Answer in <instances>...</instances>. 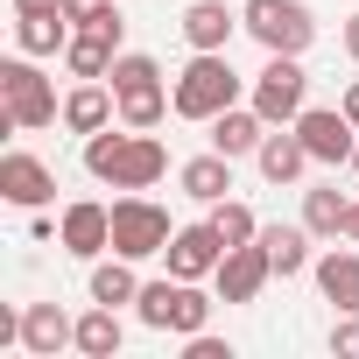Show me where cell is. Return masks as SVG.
I'll list each match as a JSON object with an SVG mask.
<instances>
[{"label":"cell","mask_w":359,"mask_h":359,"mask_svg":"<svg viewBox=\"0 0 359 359\" xmlns=\"http://www.w3.org/2000/svg\"><path fill=\"white\" fill-rule=\"evenodd\" d=\"M106 8H113V0H64V15H71V22H78V29H85V22H92V15H106Z\"/></svg>","instance_id":"4dcf8cb0"},{"label":"cell","mask_w":359,"mask_h":359,"mask_svg":"<svg viewBox=\"0 0 359 359\" xmlns=\"http://www.w3.org/2000/svg\"><path fill=\"white\" fill-rule=\"evenodd\" d=\"M57 120L64 106H57V85L36 71V57H8L0 64V134H43Z\"/></svg>","instance_id":"7a4b0ae2"},{"label":"cell","mask_w":359,"mask_h":359,"mask_svg":"<svg viewBox=\"0 0 359 359\" xmlns=\"http://www.w3.org/2000/svg\"><path fill=\"white\" fill-rule=\"evenodd\" d=\"M0 198L8 205H22V212H43L50 198H57V169L50 162H36V155H0Z\"/></svg>","instance_id":"7c38bea8"},{"label":"cell","mask_w":359,"mask_h":359,"mask_svg":"<svg viewBox=\"0 0 359 359\" xmlns=\"http://www.w3.org/2000/svg\"><path fill=\"white\" fill-rule=\"evenodd\" d=\"M310 240H317L310 226H261V247H268V261H275L282 282H296L303 268H317V261H310Z\"/></svg>","instance_id":"ffe728a7"},{"label":"cell","mask_w":359,"mask_h":359,"mask_svg":"<svg viewBox=\"0 0 359 359\" xmlns=\"http://www.w3.org/2000/svg\"><path fill=\"white\" fill-rule=\"evenodd\" d=\"M240 29L268 50V57H303L317 43V15L303 0H247L240 8Z\"/></svg>","instance_id":"5b68a950"},{"label":"cell","mask_w":359,"mask_h":359,"mask_svg":"<svg viewBox=\"0 0 359 359\" xmlns=\"http://www.w3.org/2000/svg\"><path fill=\"white\" fill-rule=\"evenodd\" d=\"M85 176H99V184H113V191H155L169 176V148L155 134L113 120V127L85 134Z\"/></svg>","instance_id":"6da1fadb"},{"label":"cell","mask_w":359,"mask_h":359,"mask_svg":"<svg viewBox=\"0 0 359 359\" xmlns=\"http://www.w3.org/2000/svg\"><path fill=\"white\" fill-rule=\"evenodd\" d=\"M296 134H303V148H310V162H352V148H359V127L345 120V106H303L296 113Z\"/></svg>","instance_id":"9c48e42d"},{"label":"cell","mask_w":359,"mask_h":359,"mask_svg":"<svg viewBox=\"0 0 359 359\" xmlns=\"http://www.w3.org/2000/svg\"><path fill=\"white\" fill-rule=\"evenodd\" d=\"M345 212H352V198H345L338 184H317V191H303V226H310L317 240H338V233H345Z\"/></svg>","instance_id":"484cf974"},{"label":"cell","mask_w":359,"mask_h":359,"mask_svg":"<svg viewBox=\"0 0 359 359\" xmlns=\"http://www.w3.org/2000/svg\"><path fill=\"white\" fill-rule=\"evenodd\" d=\"M162 261H169V275L205 282V275H219V261H226V240H219V226H212V219H198V226H176V240L162 247Z\"/></svg>","instance_id":"30bf717a"},{"label":"cell","mask_w":359,"mask_h":359,"mask_svg":"<svg viewBox=\"0 0 359 359\" xmlns=\"http://www.w3.org/2000/svg\"><path fill=\"white\" fill-rule=\"evenodd\" d=\"M169 240H176V226H169V212H162L155 198L127 191V198L113 205V254H127V261H155Z\"/></svg>","instance_id":"8992f818"},{"label":"cell","mask_w":359,"mask_h":359,"mask_svg":"<svg viewBox=\"0 0 359 359\" xmlns=\"http://www.w3.org/2000/svg\"><path fill=\"white\" fill-rule=\"evenodd\" d=\"M29 8H64V0H15V15H29Z\"/></svg>","instance_id":"e575fe53"},{"label":"cell","mask_w":359,"mask_h":359,"mask_svg":"<svg viewBox=\"0 0 359 359\" xmlns=\"http://www.w3.org/2000/svg\"><path fill=\"white\" fill-rule=\"evenodd\" d=\"M345 240H352V247H359V205H352V212H345Z\"/></svg>","instance_id":"836d02e7"},{"label":"cell","mask_w":359,"mask_h":359,"mask_svg":"<svg viewBox=\"0 0 359 359\" xmlns=\"http://www.w3.org/2000/svg\"><path fill=\"white\" fill-rule=\"evenodd\" d=\"M120 345H127L120 310H113V303H92V310L78 317V345H71V352H85V359H120Z\"/></svg>","instance_id":"44dd1931"},{"label":"cell","mask_w":359,"mask_h":359,"mask_svg":"<svg viewBox=\"0 0 359 359\" xmlns=\"http://www.w3.org/2000/svg\"><path fill=\"white\" fill-rule=\"evenodd\" d=\"M268 275H275V261H268V247L261 240H247V247H226V261H219V303H254L261 289H268Z\"/></svg>","instance_id":"8fae6325"},{"label":"cell","mask_w":359,"mask_h":359,"mask_svg":"<svg viewBox=\"0 0 359 359\" xmlns=\"http://www.w3.org/2000/svg\"><path fill=\"white\" fill-rule=\"evenodd\" d=\"M331 352H338V359H359V317H352V310H338V324H331Z\"/></svg>","instance_id":"f1b7e54d"},{"label":"cell","mask_w":359,"mask_h":359,"mask_svg":"<svg viewBox=\"0 0 359 359\" xmlns=\"http://www.w3.org/2000/svg\"><path fill=\"white\" fill-rule=\"evenodd\" d=\"M106 85H113V92L162 85V64H155V57H141V50H120V57H113V71H106Z\"/></svg>","instance_id":"83f0119b"},{"label":"cell","mask_w":359,"mask_h":359,"mask_svg":"<svg viewBox=\"0 0 359 359\" xmlns=\"http://www.w3.org/2000/svg\"><path fill=\"white\" fill-rule=\"evenodd\" d=\"M113 57H120V36H106V29H78L71 50H64V71H71V78H106Z\"/></svg>","instance_id":"7402d4cb"},{"label":"cell","mask_w":359,"mask_h":359,"mask_svg":"<svg viewBox=\"0 0 359 359\" xmlns=\"http://www.w3.org/2000/svg\"><path fill=\"white\" fill-rule=\"evenodd\" d=\"M85 289H92V303H113V310H120V303H134V296H141V275H134V261H127V254H113V261L99 254Z\"/></svg>","instance_id":"d4e9b609"},{"label":"cell","mask_w":359,"mask_h":359,"mask_svg":"<svg viewBox=\"0 0 359 359\" xmlns=\"http://www.w3.org/2000/svg\"><path fill=\"white\" fill-rule=\"evenodd\" d=\"M317 289H324L331 310H352V317H359V254H338V247H331V254L317 261Z\"/></svg>","instance_id":"603a6c76"},{"label":"cell","mask_w":359,"mask_h":359,"mask_svg":"<svg viewBox=\"0 0 359 359\" xmlns=\"http://www.w3.org/2000/svg\"><path fill=\"white\" fill-rule=\"evenodd\" d=\"M113 99H120V127H141V134H155V127L176 113L169 85H134V92H113Z\"/></svg>","instance_id":"cb8c5ba5"},{"label":"cell","mask_w":359,"mask_h":359,"mask_svg":"<svg viewBox=\"0 0 359 359\" xmlns=\"http://www.w3.org/2000/svg\"><path fill=\"white\" fill-rule=\"evenodd\" d=\"M310 106V71L303 57H268L261 78H254V113L268 127H296V113Z\"/></svg>","instance_id":"52a82bcc"},{"label":"cell","mask_w":359,"mask_h":359,"mask_svg":"<svg viewBox=\"0 0 359 359\" xmlns=\"http://www.w3.org/2000/svg\"><path fill=\"white\" fill-rule=\"evenodd\" d=\"M57 247H64L71 261H99V254H113V205H99V198L64 205V219H57Z\"/></svg>","instance_id":"ba28073f"},{"label":"cell","mask_w":359,"mask_h":359,"mask_svg":"<svg viewBox=\"0 0 359 359\" xmlns=\"http://www.w3.org/2000/svg\"><path fill=\"white\" fill-rule=\"evenodd\" d=\"M338 106H345V120H352V127H359V78H352V85H345V92H338Z\"/></svg>","instance_id":"1f68e13d"},{"label":"cell","mask_w":359,"mask_h":359,"mask_svg":"<svg viewBox=\"0 0 359 359\" xmlns=\"http://www.w3.org/2000/svg\"><path fill=\"white\" fill-rule=\"evenodd\" d=\"M113 120H120L113 85H106V78H78V92L64 99V127H71V134H99V127H113Z\"/></svg>","instance_id":"9a60e30c"},{"label":"cell","mask_w":359,"mask_h":359,"mask_svg":"<svg viewBox=\"0 0 359 359\" xmlns=\"http://www.w3.org/2000/svg\"><path fill=\"white\" fill-rule=\"evenodd\" d=\"M71 36H78V22H71L64 8H29V15H15V50H22V57H64Z\"/></svg>","instance_id":"5bb4252c"},{"label":"cell","mask_w":359,"mask_h":359,"mask_svg":"<svg viewBox=\"0 0 359 359\" xmlns=\"http://www.w3.org/2000/svg\"><path fill=\"white\" fill-rule=\"evenodd\" d=\"M352 169H359V148H352Z\"/></svg>","instance_id":"d590c367"},{"label":"cell","mask_w":359,"mask_h":359,"mask_svg":"<svg viewBox=\"0 0 359 359\" xmlns=\"http://www.w3.org/2000/svg\"><path fill=\"white\" fill-rule=\"evenodd\" d=\"M212 226H219V240H226V247H247V240H261V219H254L240 198H219V205H212Z\"/></svg>","instance_id":"4316f807"},{"label":"cell","mask_w":359,"mask_h":359,"mask_svg":"<svg viewBox=\"0 0 359 359\" xmlns=\"http://www.w3.org/2000/svg\"><path fill=\"white\" fill-rule=\"evenodd\" d=\"M64 345H78V317L64 303H22V352L29 359H57Z\"/></svg>","instance_id":"4fadbf2b"},{"label":"cell","mask_w":359,"mask_h":359,"mask_svg":"<svg viewBox=\"0 0 359 359\" xmlns=\"http://www.w3.org/2000/svg\"><path fill=\"white\" fill-rule=\"evenodd\" d=\"M233 29H240V15L226 8V0H191L184 8V43L191 50H226Z\"/></svg>","instance_id":"ac0fdd59"},{"label":"cell","mask_w":359,"mask_h":359,"mask_svg":"<svg viewBox=\"0 0 359 359\" xmlns=\"http://www.w3.org/2000/svg\"><path fill=\"white\" fill-rule=\"evenodd\" d=\"M205 127H212V148H219V155H233V162H240V155H254V148L268 141V120H261L254 106H226V113H219V120H205Z\"/></svg>","instance_id":"e0dca14e"},{"label":"cell","mask_w":359,"mask_h":359,"mask_svg":"<svg viewBox=\"0 0 359 359\" xmlns=\"http://www.w3.org/2000/svg\"><path fill=\"white\" fill-rule=\"evenodd\" d=\"M134 310H141V324H148V331H176V338H191V331H205V324H212V296H205L198 282H184V275L141 282Z\"/></svg>","instance_id":"277c9868"},{"label":"cell","mask_w":359,"mask_h":359,"mask_svg":"<svg viewBox=\"0 0 359 359\" xmlns=\"http://www.w3.org/2000/svg\"><path fill=\"white\" fill-rule=\"evenodd\" d=\"M338 43H345V57H352V64H359V15H352V22H345V36H338Z\"/></svg>","instance_id":"d6a6232c"},{"label":"cell","mask_w":359,"mask_h":359,"mask_svg":"<svg viewBox=\"0 0 359 359\" xmlns=\"http://www.w3.org/2000/svg\"><path fill=\"white\" fill-rule=\"evenodd\" d=\"M176 99V120H219L226 106H240V71L226 64V50H198L169 85Z\"/></svg>","instance_id":"3957f363"},{"label":"cell","mask_w":359,"mask_h":359,"mask_svg":"<svg viewBox=\"0 0 359 359\" xmlns=\"http://www.w3.org/2000/svg\"><path fill=\"white\" fill-rule=\"evenodd\" d=\"M176 184H184V198H198V205H219L226 191H233V155H191L184 169H176Z\"/></svg>","instance_id":"d6986e66"},{"label":"cell","mask_w":359,"mask_h":359,"mask_svg":"<svg viewBox=\"0 0 359 359\" xmlns=\"http://www.w3.org/2000/svg\"><path fill=\"white\" fill-rule=\"evenodd\" d=\"M254 162H261L268 184H296V176L310 169V148H303V134H296V127H268V141L254 148Z\"/></svg>","instance_id":"2e32d148"},{"label":"cell","mask_w":359,"mask_h":359,"mask_svg":"<svg viewBox=\"0 0 359 359\" xmlns=\"http://www.w3.org/2000/svg\"><path fill=\"white\" fill-rule=\"evenodd\" d=\"M184 359H233V345L212 338V331H191V338H184Z\"/></svg>","instance_id":"f546056e"}]
</instances>
